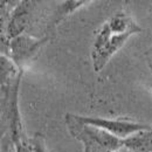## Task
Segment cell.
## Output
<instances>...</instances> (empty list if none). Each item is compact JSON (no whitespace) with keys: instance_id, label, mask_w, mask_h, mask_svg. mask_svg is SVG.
<instances>
[{"instance_id":"1","label":"cell","mask_w":152,"mask_h":152,"mask_svg":"<svg viewBox=\"0 0 152 152\" xmlns=\"http://www.w3.org/2000/svg\"><path fill=\"white\" fill-rule=\"evenodd\" d=\"M74 117L83 124L101 128L108 132L113 133L114 136L121 138V139H126V138L131 137L132 134L140 132V131L152 130V125L150 124H143V123H137V122L125 121V119H107V118H102V117L80 116V115L75 114H74Z\"/></svg>"},{"instance_id":"2","label":"cell","mask_w":152,"mask_h":152,"mask_svg":"<svg viewBox=\"0 0 152 152\" xmlns=\"http://www.w3.org/2000/svg\"><path fill=\"white\" fill-rule=\"evenodd\" d=\"M48 41V38L35 39L31 35L22 34L17 38L10 40V47H8V55L12 61L17 64L21 72H23V68L28 62H31L34 56L37 55L40 48Z\"/></svg>"},{"instance_id":"3","label":"cell","mask_w":152,"mask_h":152,"mask_svg":"<svg viewBox=\"0 0 152 152\" xmlns=\"http://www.w3.org/2000/svg\"><path fill=\"white\" fill-rule=\"evenodd\" d=\"M33 5H35V2L23 0L19 1L15 7L11 11L6 21V38L8 40H12L23 34L32 18Z\"/></svg>"},{"instance_id":"4","label":"cell","mask_w":152,"mask_h":152,"mask_svg":"<svg viewBox=\"0 0 152 152\" xmlns=\"http://www.w3.org/2000/svg\"><path fill=\"white\" fill-rule=\"evenodd\" d=\"M133 34H137V33H134V32H128V33L118 34V33H114L111 31L110 39L105 43V46L102 49H99V50L91 52V58H93L94 70L95 72H101L107 66V63L109 62V60L124 46V43L131 38Z\"/></svg>"},{"instance_id":"5","label":"cell","mask_w":152,"mask_h":152,"mask_svg":"<svg viewBox=\"0 0 152 152\" xmlns=\"http://www.w3.org/2000/svg\"><path fill=\"white\" fill-rule=\"evenodd\" d=\"M124 148L132 152H152V130L140 131L124 139Z\"/></svg>"},{"instance_id":"6","label":"cell","mask_w":152,"mask_h":152,"mask_svg":"<svg viewBox=\"0 0 152 152\" xmlns=\"http://www.w3.org/2000/svg\"><path fill=\"white\" fill-rule=\"evenodd\" d=\"M88 4H91V1H88V0H68V1L62 2L56 8L55 13L53 14V20H52L50 26H56L61 20H63L66 17L74 13L76 10L83 7L84 5H88Z\"/></svg>"},{"instance_id":"7","label":"cell","mask_w":152,"mask_h":152,"mask_svg":"<svg viewBox=\"0 0 152 152\" xmlns=\"http://www.w3.org/2000/svg\"><path fill=\"white\" fill-rule=\"evenodd\" d=\"M32 152H48L46 142H45V136L42 133H35L32 138H29Z\"/></svg>"},{"instance_id":"8","label":"cell","mask_w":152,"mask_h":152,"mask_svg":"<svg viewBox=\"0 0 152 152\" xmlns=\"http://www.w3.org/2000/svg\"><path fill=\"white\" fill-rule=\"evenodd\" d=\"M1 152H15V145L11 137V133L6 132L1 138Z\"/></svg>"},{"instance_id":"9","label":"cell","mask_w":152,"mask_h":152,"mask_svg":"<svg viewBox=\"0 0 152 152\" xmlns=\"http://www.w3.org/2000/svg\"><path fill=\"white\" fill-rule=\"evenodd\" d=\"M145 56H146V58H148L149 67H150V69H151V72H152V46L145 52Z\"/></svg>"},{"instance_id":"10","label":"cell","mask_w":152,"mask_h":152,"mask_svg":"<svg viewBox=\"0 0 152 152\" xmlns=\"http://www.w3.org/2000/svg\"><path fill=\"white\" fill-rule=\"evenodd\" d=\"M82 144H83V146H84V150H83V152H94L89 143H87V142H82Z\"/></svg>"},{"instance_id":"11","label":"cell","mask_w":152,"mask_h":152,"mask_svg":"<svg viewBox=\"0 0 152 152\" xmlns=\"http://www.w3.org/2000/svg\"><path fill=\"white\" fill-rule=\"evenodd\" d=\"M116 152H132V151H130V150H128V149L123 148V149H121V150H118V151H116Z\"/></svg>"}]
</instances>
